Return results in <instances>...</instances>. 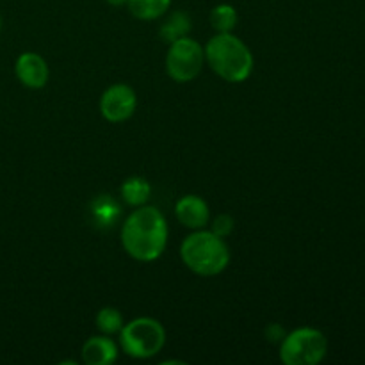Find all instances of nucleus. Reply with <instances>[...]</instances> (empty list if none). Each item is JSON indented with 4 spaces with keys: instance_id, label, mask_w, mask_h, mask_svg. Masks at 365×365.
Segmentation results:
<instances>
[{
    "instance_id": "obj_1",
    "label": "nucleus",
    "mask_w": 365,
    "mask_h": 365,
    "mask_svg": "<svg viewBox=\"0 0 365 365\" xmlns=\"http://www.w3.org/2000/svg\"><path fill=\"white\" fill-rule=\"evenodd\" d=\"M121 245L132 259L153 262L164 253L168 245V223L155 207H138L125 220L121 228Z\"/></svg>"
},
{
    "instance_id": "obj_2",
    "label": "nucleus",
    "mask_w": 365,
    "mask_h": 365,
    "mask_svg": "<svg viewBox=\"0 0 365 365\" xmlns=\"http://www.w3.org/2000/svg\"><path fill=\"white\" fill-rule=\"evenodd\" d=\"M205 63L223 81L245 82L253 71V53L241 38L232 32H217L205 45Z\"/></svg>"
},
{
    "instance_id": "obj_3",
    "label": "nucleus",
    "mask_w": 365,
    "mask_h": 365,
    "mask_svg": "<svg viewBox=\"0 0 365 365\" xmlns=\"http://www.w3.org/2000/svg\"><path fill=\"white\" fill-rule=\"evenodd\" d=\"M180 257L187 269L200 277H216L227 269L230 262V250L223 237L210 230H196L184 239Z\"/></svg>"
},
{
    "instance_id": "obj_4",
    "label": "nucleus",
    "mask_w": 365,
    "mask_h": 365,
    "mask_svg": "<svg viewBox=\"0 0 365 365\" xmlns=\"http://www.w3.org/2000/svg\"><path fill=\"white\" fill-rule=\"evenodd\" d=\"M166 344V330L153 317H138L123 324L120 331V346L128 356L146 360L163 351Z\"/></svg>"
},
{
    "instance_id": "obj_5",
    "label": "nucleus",
    "mask_w": 365,
    "mask_h": 365,
    "mask_svg": "<svg viewBox=\"0 0 365 365\" xmlns=\"http://www.w3.org/2000/svg\"><path fill=\"white\" fill-rule=\"evenodd\" d=\"M328 341L323 331L303 327L282 339L280 360L285 365H316L323 362Z\"/></svg>"
},
{
    "instance_id": "obj_6",
    "label": "nucleus",
    "mask_w": 365,
    "mask_h": 365,
    "mask_svg": "<svg viewBox=\"0 0 365 365\" xmlns=\"http://www.w3.org/2000/svg\"><path fill=\"white\" fill-rule=\"evenodd\" d=\"M205 64V50L192 38H178L170 43L166 56V71L175 82L185 84L195 81Z\"/></svg>"
},
{
    "instance_id": "obj_7",
    "label": "nucleus",
    "mask_w": 365,
    "mask_h": 365,
    "mask_svg": "<svg viewBox=\"0 0 365 365\" xmlns=\"http://www.w3.org/2000/svg\"><path fill=\"white\" fill-rule=\"evenodd\" d=\"M135 109H138V95L127 84L110 86L100 98V113L109 123H123L130 120Z\"/></svg>"
},
{
    "instance_id": "obj_8",
    "label": "nucleus",
    "mask_w": 365,
    "mask_h": 365,
    "mask_svg": "<svg viewBox=\"0 0 365 365\" xmlns=\"http://www.w3.org/2000/svg\"><path fill=\"white\" fill-rule=\"evenodd\" d=\"M14 73H16V78L25 88L31 89L45 88L50 77L48 64L36 52L21 53L16 63H14Z\"/></svg>"
},
{
    "instance_id": "obj_9",
    "label": "nucleus",
    "mask_w": 365,
    "mask_h": 365,
    "mask_svg": "<svg viewBox=\"0 0 365 365\" xmlns=\"http://www.w3.org/2000/svg\"><path fill=\"white\" fill-rule=\"evenodd\" d=\"M175 216L184 227L192 228V230H202L209 225L210 210L205 200L196 195H187L177 202Z\"/></svg>"
},
{
    "instance_id": "obj_10",
    "label": "nucleus",
    "mask_w": 365,
    "mask_h": 365,
    "mask_svg": "<svg viewBox=\"0 0 365 365\" xmlns=\"http://www.w3.org/2000/svg\"><path fill=\"white\" fill-rule=\"evenodd\" d=\"M118 360V346L109 335L89 337L82 346V362L86 365H110Z\"/></svg>"
},
{
    "instance_id": "obj_11",
    "label": "nucleus",
    "mask_w": 365,
    "mask_h": 365,
    "mask_svg": "<svg viewBox=\"0 0 365 365\" xmlns=\"http://www.w3.org/2000/svg\"><path fill=\"white\" fill-rule=\"evenodd\" d=\"M152 185L143 177H130L121 184V196L130 207H143L150 200Z\"/></svg>"
},
{
    "instance_id": "obj_12",
    "label": "nucleus",
    "mask_w": 365,
    "mask_h": 365,
    "mask_svg": "<svg viewBox=\"0 0 365 365\" xmlns=\"http://www.w3.org/2000/svg\"><path fill=\"white\" fill-rule=\"evenodd\" d=\"M171 6V0H128L127 7L138 20H157L164 16Z\"/></svg>"
},
{
    "instance_id": "obj_13",
    "label": "nucleus",
    "mask_w": 365,
    "mask_h": 365,
    "mask_svg": "<svg viewBox=\"0 0 365 365\" xmlns=\"http://www.w3.org/2000/svg\"><path fill=\"white\" fill-rule=\"evenodd\" d=\"M191 31V18L185 11H177V13H171L168 18L166 24H163L160 27V38L166 43L177 41L178 38H184Z\"/></svg>"
},
{
    "instance_id": "obj_14",
    "label": "nucleus",
    "mask_w": 365,
    "mask_h": 365,
    "mask_svg": "<svg viewBox=\"0 0 365 365\" xmlns=\"http://www.w3.org/2000/svg\"><path fill=\"white\" fill-rule=\"evenodd\" d=\"M93 220L96 221L98 227H109L120 216V205L114 202V198H109V196H100L93 202L91 207Z\"/></svg>"
},
{
    "instance_id": "obj_15",
    "label": "nucleus",
    "mask_w": 365,
    "mask_h": 365,
    "mask_svg": "<svg viewBox=\"0 0 365 365\" xmlns=\"http://www.w3.org/2000/svg\"><path fill=\"white\" fill-rule=\"evenodd\" d=\"M237 11L230 4H220L210 11V25L216 32H232L237 25Z\"/></svg>"
},
{
    "instance_id": "obj_16",
    "label": "nucleus",
    "mask_w": 365,
    "mask_h": 365,
    "mask_svg": "<svg viewBox=\"0 0 365 365\" xmlns=\"http://www.w3.org/2000/svg\"><path fill=\"white\" fill-rule=\"evenodd\" d=\"M123 314L113 307H103L98 314H96V327L103 335H114L120 334L123 328Z\"/></svg>"
},
{
    "instance_id": "obj_17",
    "label": "nucleus",
    "mask_w": 365,
    "mask_h": 365,
    "mask_svg": "<svg viewBox=\"0 0 365 365\" xmlns=\"http://www.w3.org/2000/svg\"><path fill=\"white\" fill-rule=\"evenodd\" d=\"M234 227H235L234 217L228 216V214H220V216L212 221V228H210V232H214L217 237L225 239L234 232Z\"/></svg>"
},
{
    "instance_id": "obj_18",
    "label": "nucleus",
    "mask_w": 365,
    "mask_h": 365,
    "mask_svg": "<svg viewBox=\"0 0 365 365\" xmlns=\"http://www.w3.org/2000/svg\"><path fill=\"white\" fill-rule=\"evenodd\" d=\"M106 2L113 7H123V6H127L128 0H106Z\"/></svg>"
},
{
    "instance_id": "obj_19",
    "label": "nucleus",
    "mask_w": 365,
    "mask_h": 365,
    "mask_svg": "<svg viewBox=\"0 0 365 365\" xmlns=\"http://www.w3.org/2000/svg\"><path fill=\"white\" fill-rule=\"evenodd\" d=\"M0 27H2V20H0Z\"/></svg>"
}]
</instances>
